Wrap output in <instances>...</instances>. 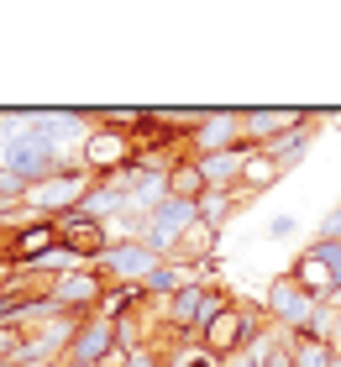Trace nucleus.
I'll list each match as a JSON object with an SVG mask.
<instances>
[{"label": "nucleus", "mask_w": 341, "mask_h": 367, "mask_svg": "<svg viewBox=\"0 0 341 367\" xmlns=\"http://www.w3.org/2000/svg\"><path fill=\"white\" fill-rule=\"evenodd\" d=\"M69 241H79V252H90V241H100V231H90V225H69Z\"/></svg>", "instance_id": "nucleus-1"}]
</instances>
